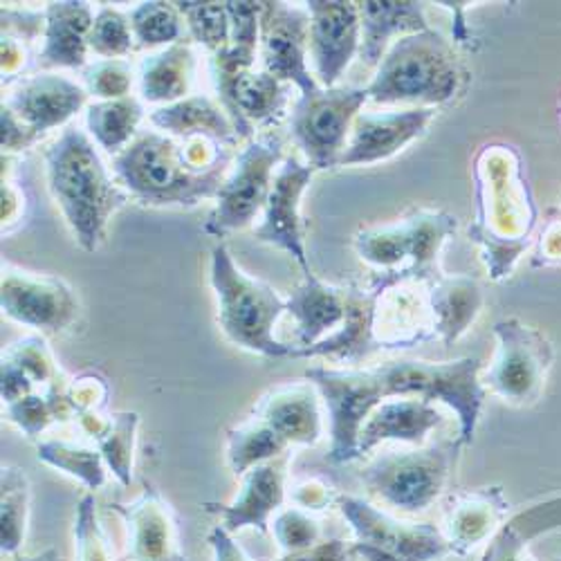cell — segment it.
<instances>
[{
    "label": "cell",
    "mask_w": 561,
    "mask_h": 561,
    "mask_svg": "<svg viewBox=\"0 0 561 561\" xmlns=\"http://www.w3.org/2000/svg\"><path fill=\"white\" fill-rule=\"evenodd\" d=\"M3 312L30 329L61 333L75 323L79 301L68 284L55 276L5 270L0 284Z\"/></svg>",
    "instance_id": "obj_14"
},
{
    "label": "cell",
    "mask_w": 561,
    "mask_h": 561,
    "mask_svg": "<svg viewBox=\"0 0 561 561\" xmlns=\"http://www.w3.org/2000/svg\"><path fill=\"white\" fill-rule=\"evenodd\" d=\"M314 169L299 162L297 158L284 160L278 167L272 192L263 209V220L254 229V237L261 243L286 250L301 265L304 274L310 272L306 243H304V222H301V198L312 180Z\"/></svg>",
    "instance_id": "obj_16"
},
{
    "label": "cell",
    "mask_w": 561,
    "mask_h": 561,
    "mask_svg": "<svg viewBox=\"0 0 561 561\" xmlns=\"http://www.w3.org/2000/svg\"><path fill=\"white\" fill-rule=\"evenodd\" d=\"M209 278L218 299V323L231 344L265 357L293 355L290 344L274 337L280 312L288 310L274 288L243 274L225 245L211 252Z\"/></svg>",
    "instance_id": "obj_5"
},
{
    "label": "cell",
    "mask_w": 561,
    "mask_h": 561,
    "mask_svg": "<svg viewBox=\"0 0 561 561\" xmlns=\"http://www.w3.org/2000/svg\"><path fill=\"white\" fill-rule=\"evenodd\" d=\"M293 501L297 507L306 510V512H319V510H325L333 501H337V494L331 492V488L317 481V479H310V481H304L301 485L295 488L293 492Z\"/></svg>",
    "instance_id": "obj_50"
},
{
    "label": "cell",
    "mask_w": 561,
    "mask_h": 561,
    "mask_svg": "<svg viewBox=\"0 0 561 561\" xmlns=\"http://www.w3.org/2000/svg\"><path fill=\"white\" fill-rule=\"evenodd\" d=\"M130 27L139 48H158L182 41V14L175 3H142L130 12Z\"/></svg>",
    "instance_id": "obj_40"
},
{
    "label": "cell",
    "mask_w": 561,
    "mask_h": 561,
    "mask_svg": "<svg viewBox=\"0 0 561 561\" xmlns=\"http://www.w3.org/2000/svg\"><path fill=\"white\" fill-rule=\"evenodd\" d=\"M310 50L317 70V83L335 88L340 77L359 55L362 23L353 0H310Z\"/></svg>",
    "instance_id": "obj_15"
},
{
    "label": "cell",
    "mask_w": 561,
    "mask_h": 561,
    "mask_svg": "<svg viewBox=\"0 0 561 561\" xmlns=\"http://www.w3.org/2000/svg\"><path fill=\"white\" fill-rule=\"evenodd\" d=\"M209 546L214 552V561H252L243 548L231 539V533H227L222 526H216L209 533Z\"/></svg>",
    "instance_id": "obj_52"
},
{
    "label": "cell",
    "mask_w": 561,
    "mask_h": 561,
    "mask_svg": "<svg viewBox=\"0 0 561 561\" xmlns=\"http://www.w3.org/2000/svg\"><path fill=\"white\" fill-rule=\"evenodd\" d=\"M378 293L346 288V317L340 329L308 348L293 346L290 357H331L335 362L357 364L366 359L373 351H380L373 333V321H376Z\"/></svg>",
    "instance_id": "obj_23"
},
{
    "label": "cell",
    "mask_w": 561,
    "mask_h": 561,
    "mask_svg": "<svg viewBox=\"0 0 561 561\" xmlns=\"http://www.w3.org/2000/svg\"><path fill=\"white\" fill-rule=\"evenodd\" d=\"M507 503L501 488L458 494L447 503L445 526L440 533L451 552L467 554L501 530Z\"/></svg>",
    "instance_id": "obj_24"
},
{
    "label": "cell",
    "mask_w": 561,
    "mask_h": 561,
    "mask_svg": "<svg viewBox=\"0 0 561 561\" xmlns=\"http://www.w3.org/2000/svg\"><path fill=\"white\" fill-rule=\"evenodd\" d=\"M229 153L209 171H196L171 137L142 133L113 160V171L126 190L145 205H196L216 198L225 182Z\"/></svg>",
    "instance_id": "obj_2"
},
{
    "label": "cell",
    "mask_w": 561,
    "mask_h": 561,
    "mask_svg": "<svg viewBox=\"0 0 561 561\" xmlns=\"http://www.w3.org/2000/svg\"><path fill=\"white\" fill-rule=\"evenodd\" d=\"M30 517V483L16 467L3 470V499H0V546L3 552L14 554L27 530Z\"/></svg>",
    "instance_id": "obj_37"
},
{
    "label": "cell",
    "mask_w": 561,
    "mask_h": 561,
    "mask_svg": "<svg viewBox=\"0 0 561 561\" xmlns=\"http://www.w3.org/2000/svg\"><path fill=\"white\" fill-rule=\"evenodd\" d=\"M366 100V88H317L299 98L290 133L314 171L340 167L348 133Z\"/></svg>",
    "instance_id": "obj_9"
},
{
    "label": "cell",
    "mask_w": 561,
    "mask_h": 561,
    "mask_svg": "<svg viewBox=\"0 0 561 561\" xmlns=\"http://www.w3.org/2000/svg\"><path fill=\"white\" fill-rule=\"evenodd\" d=\"M145 108L135 98L98 102L88 108V130L111 156H119L137 135Z\"/></svg>",
    "instance_id": "obj_35"
},
{
    "label": "cell",
    "mask_w": 561,
    "mask_h": 561,
    "mask_svg": "<svg viewBox=\"0 0 561 561\" xmlns=\"http://www.w3.org/2000/svg\"><path fill=\"white\" fill-rule=\"evenodd\" d=\"M286 470L288 454L252 467L241 477L243 485L239 496L227 505H207L209 512L220 514V526L227 533L256 528L261 535H267L270 517L286 501Z\"/></svg>",
    "instance_id": "obj_19"
},
{
    "label": "cell",
    "mask_w": 561,
    "mask_h": 561,
    "mask_svg": "<svg viewBox=\"0 0 561 561\" xmlns=\"http://www.w3.org/2000/svg\"><path fill=\"white\" fill-rule=\"evenodd\" d=\"M59 382V368L41 337H25L3 353V402L12 404L34 393L36 385Z\"/></svg>",
    "instance_id": "obj_33"
},
{
    "label": "cell",
    "mask_w": 561,
    "mask_h": 561,
    "mask_svg": "<svg viewBox=\"0 0 561 561\" xmlns=\"http://www.w3.org/2000/svg\"><path fill=\"white\" fill-rule=\"evenodd\" d=\"M95 496L83 494L75 517V559L77 561H113V552L104 528L98 519Z\"/></svg>",
    "instance_id": "obj_43"
},
{
    "label": "cell",
    "mask_w": 561,
    "mask_h": 561,
    "mask_svg": "<svg viewBox=\"0 0 561 561\" xmlns=\"http://www.w3.org/2000/svg\"><path fill=\"white\" fill-rule=\"evenodd\" d=\"M337 507L355 533V559L373 561H438L451 552L443 533L432 524H413L351 494H337Z\"/></svg>",
    "instance_id": "obj_8"
},
{
    "label": "cell",
    "mask_w": 561,
    "mask_h": 561,
    "mask_svg": "<svg viewBox=\"0 0 561 561\" xmlns=\"http://www.w3.org/2000/svg\"><path fill=\"white\" fill-rule=\"evenodd\" d=\"M436 335L445 346L460 340L483 308V290L470 276H438L430 284Z\"/></svg>",
    "instance_id": "obj_30"
},
{
    "label": "cell",
    "mask_w": 561,
    "mask_h": 561,
    "mask_svg": "<svg viewBox=\"0 0 561 561\" xmlns=\"http://www.w3.org/2000/svg\"><path fill=\"white\" fill-rule=\"evenodd\" d=\"M454 231L456 218L447 211H415L391 227L359 231L355 252L382 270L370 290L382 295L398 284H434L443 276L440 248Z\"/></svg>",
    "instance_id": "obj_4"
},
{
    "label": "cell",
    "mask_w": 561,
    "mask_h": 561,
    "mask_svg": "<svg viewBox=\"0 0 561 561\" xmlns=\"http://www.w3.org/2000/svg\"><path fill=\"white\" fill-rule=\"evenodd\" d=\"M0 19H3V36L8 34L14 41L30 43L38 34H45V12H16L3 8Z\"/></svg>",
    "instance_id": "obj_48"
},
{
    "label": "cell",
    "mask_w": 561,
    "mask_h": 561,
    "mask_svg": "<svg viewBox=\"0 0 561 561\" xmlns=\"http://www.w3.org/2000/svg\"><path fill=\"white\" fill-rule=\"evenodd\" d=\"M357 8L362 23L359 59L366 66L382 64L393 36H409L430 30L423 3H411V0H362Z\"/></svg>",
    "instance_id": "obj_26"
},
{
    "label": "cell",
    "mask_w": 561,
    "mask_h": 561,
    "mask_svg": "<svg viewBox=\"0 0 561 561\" xmlns=\"http://www.w3.org/2000/svg\"><path fill=\"white\" fill-rule=\"evenodd\" d=\"M139 427V415L135 411L113 413L108 430L98 438V449L102 451L111 472L122 485L133 481V451Z\"/></svg>",
    "instance_id": "obj_39"
},
{
    "label": "cell",
    "mask_w": 561,
    "mask_h": 561,
    "mask_svg": "<svg viewBox=\"0 0 561 561\" xmlns=\"http://www.w3.org/2000/svg\"><path fill=\"white\" fill-rule=\"evenodd\" d=\"M25 64V53L21 48V41L3 36V75H14Z\"/></svg>",
    "instance_id": "obj_53"
},
{
    "label": "cell",
    "mask_w": 561,
    "mask_h": 561,
    "mask_svg": "<svg viewBox=\"0 0 561 561\" xmlns=\"http://www.w3.org/2000/svg\"><path fill=\"white\" fill-rule=\"evenodd\" d=\"M126 526L130 561H186L173 507L153 488H145L133 503L115 505Z\"/></svg>",
    "instance_id": "obj_17"
},
{
    "label": "cell",
    "mask_w": 561,
    "mask_h": 561,
    "mask_svg": "<svg viewBox=\"0 0 561 561\" xmlns=\"http://www.w3.org/2000/svg\"><path fill=\"white\" fill-rule=\"evenodd\" d=\"M423 284H398L378 297L373 333L380 348H411L436 335L430 290L417 293Z\"/></svg>",
    "instance_id": "obj_21"
},
{
    "label": "cell",
    "mask_w": 561,
    "mask_h": 561,
    "mask_svg": "<svg viewBox=\"0 0 561 561\" xmlns=\"http://www.w3.org/2000/svg\"><path fill=\"white\" fill-rule=\"evenodd\" d=\"M259 45L263 70L284 83H295L301 95L319 88L306 55L310 48V14L288 3H263Z\"/></svg>",
    "instance_id": "obj_13"
},
{
    "label": "cell",
    "mask_w": 561,
    "mask_h": 561,
    "mask_svg": "<svg viewBox=\"0 0 561 561\" xmlns=\"http://www.w3.org/2000/svg\"><path fill=\"white\" fill-rule=\"evenodd\" d=\"M286 308L297 321V348H308L344 323L346 288L323 284L321 278L308 272L304 274V284L290 293Z\"/></svg>",
    "instance_id": "obj_28"
},
{
    "label": "cell",
    "mask_w": 561,
    "mask_h": 561,
    "mask_svg": "<svg viewBox=\"0 0 561 561\" xmlns=\"http://www.w3.org/2000/svg\"><path fill=\"white\" fill-rule=\"evenodd\" d=\"M460 79L462 68L449 41L434 30H425L391 43L366 92L376 104L432 108L456 95Z\"/></svg>",
    "instance_id": "obj_3"
},
{
    "label": "cell",
    "mask_w": 561,
    "mask_h": 561,
    "mask_svg": "<svg viewBox=\"0 0 561 561\" xmlns=\"http://www.w3.org/2000/svg\"><path fill=\"white\" fill-rule=\"evenodd\" d=\"M72 413L75 409L68 398V385H64L61 380L43 393H32L8 404V420L30 438L38 436L53 423L70 417Z\"/></svg>",
    "instance_id": "obj_36"
},
{
    "label": "cell",
    "mask_w": 561,
    "mask_h": 561,
    "mask_svg": "<svg viewBox=\"0 0 561 561\" xmlns=\"http://www.w3.org/2000/svg\"><path fill=\"white\" fill-rule=\"evenodd\" d=\"M88 98V90L61 75H36L23 81L8 100V108L36 135L48 133L75 117Z\"/></svg>",
    "instance_id": "obj_20"
},
{
    "label": "cell",
    "mask_w": 561,
    "mask_h": 561,
    "mask_svg": "<svg viewBox=\"0 0 561 561\" xmlns=\"http://www.w3.org/2000/svg\"><path fill=\"white\" fill-rule=\"evenodd\" d=\"M272 537L276 539L280 552L288 554L317 546L321 541V528L306 510L288 507L274 517Z\"/></svg>",
    "instance_id": "obj_44"
},
{
    "label": "cell",
    "mask_w": 561,
    "mask_h": 561,
    "mask_svg": "<svg viewBox=\"0 0 561 561\" xmlns=\"http://www.w3.org/2000/svg\"><path fill=\"white\" fill-rule=\"evenodd\" d=\"M16 561H61V557L55 548H48V550H43V552L32 554V557H19Z\"/></svg>",
    "instance_id": "obj_54"
},
{
    "label": "cell",
    "mask_w": 561,
    "mask_h": 561,
    "mask_svg": "<svg viewBox=\"0 0 561 561\" xmlns=\"http://www.w3.org/2000/svg\"><path fill=\"white\" fill-rule=\"evenodd\" d=\"M151 124L160 130L173 133L178 137L192 139V137H207L218 142L220 147L237 145L239 133L233 128V122L225 113V108L203 95L184 98L175 104L162 106L151 113Z\"/></svg>",
    "instance_id": "obj_29"
},
{
    "label": "cell",
    "mask_w": 561,
    "mask_h": 561,
    "mask_svg": "<svg viewBox=\"0 0 561 561\" xmlns=\"http://www.w3.org/2000/svg\"><path fill=\"white\" fill-rule=\"evenodd\" d=\"M496 355L485 373L490 389L512 404H530L541 396L548 368L554 359L552 344L519 319L494 325Z\"/></svg>",
    "instance_id": "obj_10"
},
{
    "label": "cell",
    "mask_w": 561,
    "mask_h": 561,
    "mask_svg": "<svg viewBox=\"0 0 561 561\" xmlns=\"http://www.w3.org/2000/svg\"><path fill=\"white\" fill-rule=\"evenodd\" d=\"M306 378L323 398L331 417V460L348 462L359 456L357 443L362 425L370 411L382 402L376 370H340V368H308Z\"/></svg>",
    "instance_id": "obj_11"
},
{
    "label": "cell",
    "mask_w": 561,
    "mask_h": 561,
    "mask_svg": "<svg viewBox=\"0 0 561 561\" xmlns=\"http://www.w3.org/2000/svg\"><path fill=\"white\" fill-rule=\"evenodd\" d=\"M280 149L284 147L276 137L256 139L243 149L216 196L218 205L205 225L207 233L222 237L227 231L243 229L265 209L274 182V167L284 156Z\"/></svg>",
    "instance_id": "obj_12"
},
{
    "label": "cell",
    "mask_w": 561,
    "mask_h": 561,
    "mask_svg": "<svg viewBox=\"0 0 561 561\" xmlns=\"http://www.w3.org/2000/svg\"><path fill=\"white\" fill-rule=\"evenodd\" d=\"M278 561H357L351 546L342 539H331V541H319L317 546L299 552H288L280 557Z\"/></svg>",
    "instance_id": "obj_49"
},
{
    "label": "cell",
    "mask_w": 561,
    "mask_h": 561,
    "mask_svg": "<svg viewBox=\"0 0 561 561\" xmlns=\"http://www.w3.org/2000/svg\"><path fill=\"white\" fill-rule=\"evenodd\" d=\"M0 122H3V153L30 149L38 139L8 106H3V117H0Z\"/></svg>",
    "instance_id": "obj_51"
},
{
    "label": "cell",
    "mask_w": 561,
    "mask_h": 561,
    "mask_svg": "<svg viewBox=\"0 0 561 561\" xmlns=\"http://www.w3.org/2000/svg\"><path fill=\"white\" fill-rule=\"evenodd\" d=\"M373 370H376L382 402L387 398H423L427 402L440 400L458 415V443L472 445L485 400V389L479 380V357H462L440 364L425 359H396L380 364Z\"/></svg>",
    "instance_id": "obj_6"
},
{
    "label": "cell",
    "mask_w": 561,
    "mask_h": 561,
    "mask_svg": "<svg viewBox=\"0 0 561 561\" xmlns=\"http://www.w3.org/2000/svg\"><path fill=\"white\" fill-rule=\"evenodd\" d=\"M38 458L79 479L88 490H100L106 483V460L100 449L77 447L66 440H45L38 445Z\"/></svg>",
    "instance_id": "obj_38"
},
{
    "label": "cell",
    "mask_w": 561,
    "mask_h": 561,
    "mask_svg": "<svg viewBox=\"0 0 561 561\" xmlns=\"http://www.w3.org/2000/svg\"><path fill=\"white\" fill-rule=\"evenodd\" d=\"M359 561H373V559H359Z\"/></svg>",
    "instance_id": "obj_55"
},
{
    "label": "cell",
    "mask_w": 561,
    "mask_h": 561,
    "mask_svg": "<svg viewBox=\"0 0 561 561\" xmlns=\"http://www.w3.org/2000/svg\"><path fill=\"white\" fill-rule=\"evenodd\" d=\"M196 75V55L190 43L178 41L149 57L139 70V92L149 104H175L186 98Z\"/></svg>",
    "instance_id": "obj_31"
},
{
    "label": "cell",
    "mask_w": 561,
    "mask_h": 561,
    "mask_svg": "<svg viewBox=\"0 0 561 561\" xmlns=\"http://www.w3.org/2000/svg\"><path fill=\"white\" fill-rule=\"evenodd\" d=\"M133 41L135 36L130 19H126L122 12L113 8H102L95 14V23H92L88 36V45L92 53L104 59H119L133 50Z\"/></svg>",
    "instance_id": "obj_42"
},
{
    "label": "cell",
    "mask_w": 561,
    "mask_h": 561,
    "mask_svg": "<svg viewBox=\"0 0 561 561\" xmlns=\"http://www.w3.org/2000/svg\"><path fill=\"white\" fill-rule=\"evenodd\" d=\"M95 23L88 3H50L45 10L41 68L79 70L88 59V36Z\"/></svg>",
    "instance_id": "obj_27"
},
{
    "label": "cell",
    "mask_w": 561,
    "mask_h": 561,
    "mask_svg": "<svg viewBox=\"0 0 561 561\" xmlns=\"http://www.w3.org/2000/svg\"><path fill=\"white\" fill-rule=\"evenodd\" d=\"M434 108H409L393 113H359L340 167L376 164L402 151L423 135L434 119Z\"/></svg>",
    "instance_id": "obj_18"
},
{
    "label": "cell",
    "mask_w": 561,
    "mask_h": 561,
    "mask_svg": "<svg viewBox=\"0 0 561 561\" xmlns=\"http://www.w3.org/2000/svg\"><path fill=\"white\" fill-rule=\"evenodd\" d=\"M50 192L70 225L75 241L95 252L111 216L126 203V194L113 182L95 145L79 128H66L45 153Z\"/></svg>",
    "instance_id": "obj_1"
},
{
    "label": "cell",
    "mask_w": 561,
    "mask_h": 561,
    "mask_svg": "<svg viewBox=\"0 0 561 561\" xmlns=\"http://www.w3.org/2000/svg\"><path fill=\"white\" fill-rule=\"evenodd\" d=\"M561 526V499L539 503L501 526L490 539L483 561H535L530 554V541Z\"/></svg>",
    "instance_id": "obj_32"
},
{
    "label": "cell",
    "mask_w": 561,
    "mask_h": 561,
    "mask_svg": "<svg viewBox=\"0 0 561 561\" xmlns=\"http://www.w3.org/2000/svg\"><path fill=\"white\" fill-rule=\"evenodd\" d=\"M83 79H85L88 92H92V95L100 98L102 102L130 98L128 92L133 88V70L122 59L98 61L95 66H90L83 72Z\"/></svg>",
    "instance_id": "obj_45"
},
{
    "label": "cell",
    "mask_w": 561,
    "mask_h": 561,
    "mask_svg": "<svg viewBox=\"0 0 561 561\" xmlns=\"http://www.w3.org/2000/svg\"><path fill=\"white\" fill-rule=\"evenodd\" d=\"M178 12L184 16L194 41L216 55L231 45V25L225 3H175Z\"/></svg>",
    "instance_id": "obj_41"
},
{
    "label": "cell",
    "mask_w": 561,
    "mask_h": 561,
    "mask_svg": "<svg viewBox=\"0 0 561 561\" xmlns=\"http://www.w3.org/2000/svg\"><path fill=\"white\" fill-rule=\"evenodd\" d=\"M288 443L278 438L263 420L252 415L227 432V462L233 477H245L252 467L288 454Z\"/></svg>",
    "instance_id": "obj_34"
},
{
    "label": "cell",
    "mask_w": 561,
    "mask_h": 561,
    "mask_svg": "<svg viewBox=\"0 0 561 561\" xmlns=\"http://www.w3.org/2000/svg\"><path fill=\"white\" fill-rule=\"evenodd\" d=\"M443 423V413L423 398L385 400L370 411L359 432V456L380 443L398 440L423 447L427 436Z\"/></svg>",
    "instance_id": "obj_22"
},
{
    "label": "cell",
    "mask_w": 561,
    "mask_h": 561,
    "mask_svg": "<svg viewBox=\"0 0 561 561\" xmlns=\"http://www.w3.org/2000/svg\"><path fill=\"white\" fill-rule=\"evenodd\" d=\"M68 398L75 409V415L88 411H104L108 398V385L98 376H83L68 385Z\"/></svg>",
    "instance_id": "obj_47"
},
{
    "label": "cell",
    "mask_w": 561,
    "mask_h": 561,
    "mask_svg": "<svg viewBox=\"0 0 561 561\" xmlns=\"http://www.w3.org/2000/svg\"><path fill=\"white\" fill-rule=\"evenodd\" d=\"M225 5L231 25V48L256 55L263 3H250V0L237 3V0H227Z\"/></svg>",
    "instance_id": "obj_46"
},
{
    "label": "cell",
    "mask_w": 561,
    "mask_h": 561,
    "mask_svg": "<svg viewBox=\"0 0 561 561\" xmlns=\"http://www.w3.org/2000/svg\"><path fill=\"white\" fill-rule=\"evenodd\" d=\"M254 415L290 447L314 445L321 438V411L312 387L288 385L263 396Z\"/></svg>",
    "instance_id": "obj_25"
},
{
    "label": "cell",
    "mask_w": 561,
    "mask_h": 561,
    "mask_svg": "<svg viewBox=\"0 0 561 561\" xmlns=\"http://www.w3.org/2000/svg\"><path fill=\"white\" fill-rule=\"evenodd\" d=\"M460 443H438L413 451H389L362 467L359 479L389 507L415 514L436 503L456 467Z\"/></svg>",
    "instance_id": "obj_7"
}]
</instances>
